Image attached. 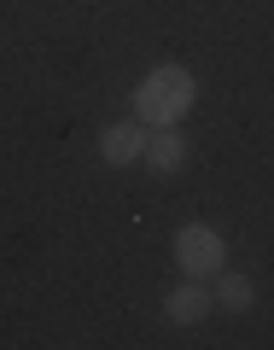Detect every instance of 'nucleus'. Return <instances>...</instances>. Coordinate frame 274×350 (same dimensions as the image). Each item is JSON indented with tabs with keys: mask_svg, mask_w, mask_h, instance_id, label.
Returning <instances> with one entry per match:
<instances>
[{
	"mask_svg": "<svg viewBox=\"0 0 274 350\" xmlns=\"http://www.w3.org/2000/svg\"><path fill=\"white\" fill-rule=\"evenodd\" d=\"M193 105H199V82L187 64H152L135 88V117L146 129H175Z\"/></svg>",
	"mask_w": 274,
	"mask_h": 350,
	"instance_id": "nucleus-1",
	"label": "nucleus"
},
{
	"mask_svg": "<svg viewBox=\"0 0 274 350\" xmlns=\"http://www.w3.org/2000/svg\"><path fill=\"white\" fill-rule=\"evenodd\" d=\"M175 262H181V275L210 280V275L228 269V239L216 234L210 222H187L181 234H175Z\"/></svg>",
	"mask_w": 274,
	"mask_h": 350,
	"instance_id": "nucleus-2",
	"label": "nucleus"
},
{
	"mask_svg": "<svg viewBox=\"0 0 274 350\" xmlns=\"http://www.w3.org/2000/svg\"><path fill=\"white\" fill-rule=\"evenodd\" d=\"M140 152H146V123H140V117H123V123H111L100 135V158L111 163V170L140 163Z\"/></svg>",
	"mask_w": 274,
	"mask_h": 350,
	"instance_id": "nucleus-3",
	"label": "nucleus"
},
{
	"mask_svg": "<svg viewBox=\"0 0 274 350\" xmlns=\"http://www.w3.org/2000/svg\"><path fill=\"white\" fill-rule=\"evenodd\" d=\"M163 315H169L175 327H199L204 315H210V292H204V280L181 275V286L163 292Z\"/></svg>",
	"mask_w": 274,
	"mask_h": 350,
	"instance_id": "nucleus-4",
	"label": "nucleus"
},
{
	"mask_svg": "<svg viewBox=\"0 0 274 350\" xmlns=\"http://www.w3.org/2000/svg\"><path fill=\"white\" fill-rule=\"evenodd\" d=\"M140 163H146L152 175H163V181H169V175L187 170V146H181V135H175V129H152V135H146V152H140Z\"/></svg>",
	"mask_w": 274,
	"mask_h": 350,
	"instance_id": "nucleus-5",
	"label": "nucleus"
},
{
	"mask_svg": "<svg viewBox=\"0 0 274 350\" xmlns=\"http://www.w3.org/2000/svg\"><path fill=\"white\" fill-rule=\"evenodd\" d=\"M210 304H222L228 315H245L251 304H257V286H251V275H216V292H210Z\"/></svg>",
	"mask_w": 274,
	"mask_h": 350,
	"instance_id": "nucleus-6",
	"label": "nucleus"
}]
</instances>
